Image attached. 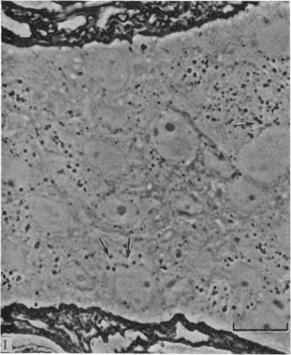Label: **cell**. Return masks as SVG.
Returning a JSON list of instances; mask_svg holds the SVG:
<instances>
[{
	"label": "cell",
	"instance_id": "6da1fadb",
	"mask_svg": "<svg viewBox=\"0 0 291 355\" xmlns=\"http://www.w3.org/2000/svg\"><path fill=\"white\" fill-rule=\"evenodd\" d=\"M289 133L275 128L263 133L240 153L238 168L243 177L264 187L279 182L290 167Z\"/></svg>",
	"mask_w": 291,
	"mask_h": 355
},
{
	"label": "cell",
	"instance_id": "7a4b0ae2",
	"mask_svg": "<svg viewBox=\"0 0 291 355\" xmlns=\"http://www.w3.org/2000/svg\"><path fill=\"white\" fill-rule=\"evenodd\" d=\"M155 143L162 157L176 165H187L197 150V137L191 126L179 115L166 114L155 128Z\"/></svg>",
	"mask_w": 291,
	"mask_h": 355
},
{
	"label": "cell",
	"instance_id": "3957f363",
	"mask_svg": "<svg viewBox=\"0 0 291 355\" xmlns=\"http://www.w3.org/2000/svg\"><path fill=\"white\" fill-rule=\"evenodd\" d=\"M263 186L245 178L236 179L230 186V194L236 205L246 210L259 206L266 194Z\"/></svg>",
	"mask_w": 291,
	"mask_h": 355
}]
</instances>
